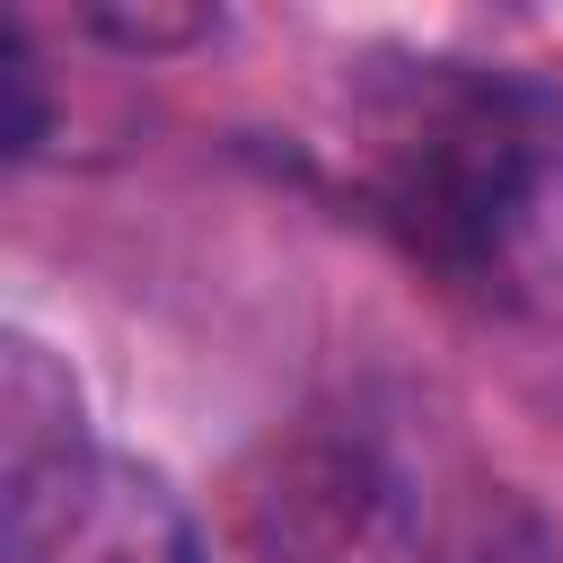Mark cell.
<instances>
[{
	"label": "cell",
	"instance_id": "obj_1",
	"mask_svg": "<svg viewBox=\"0 0 563 563\" xmlns=\"http://www.w3.org/2000/svg\"><path fill=\"white\" fill-rule=\"evenodd\" d=\"M369 194L431 264L501 273L563 202V106L528 79L422 62L369 114Z\"/></svg>",
	"mask_w": 563,
	"mask_h": 563
},
{
	"label": "cell",
	"instance_id": "obj_2",
	"mask_svg": "<svg viewBox=\"0 0 563 563\" xmlns=\"http://www.w3.org/2000/svg\"><path fill=\"white\" fill-rule=\"evenodd\" d=\"M396 519V475L361 431H290L264 440L229 484L238 563H369Z\"/></svg>",
	"mask_w": 563,
	"mask_h": 563
},
{
	"label": "cell",
	"instance_id": "obj_3",
	"mask_svg": "<svg viewBox=\"0 0 563 563\" xmlns=\"http://www.w3.org/2000/svg\"><path fill=\"white\" fill-rule=\"evenodd\" d=\"M9 563H202L194 510L132 457H62L26 484H0Z\"/></svg>",
	"mask_w": 563,
	"mask_h": 563
},
{
	"label": "cell",
	"instance_id": "obj_4",
	"mask_svg": "<svg viewBox=\"0 0 563 563\" xmlns=\"http://www.w3.org/2000/svg\"><path fill=\"white\" fill-rule=\"evenodd\" d=\"M62 457H88L79 378L35 334H9V352H0V484H26Z\"/></svg>",
	"mask_w": 563,
	"mask_h": 563
},
{
	"label": "cell",
	"instance_id": "obj_5",
	"mask_svg": "<svg viewBox=\"0 0 563 563\" xmlns=\"http://www.w3.org/2000/svg\"><path fill=\"white\" fill-rule=\"evenodd\" d=\"M422 563H563L545 510L510 484H457L431 528H422Z\"/></svg>",
	"mask_w": 563,
	"mask_h": 563
},
{
	"label": "cell",
	"instance_id": "obj_6",
	"mask_svg": "<svg viewBox=\"0 0 563 563\" xmlns=\"http://www.w3.org/2000/svg\"><path fill=\"white\" fill-rule=\"evenodd\" d=\"M88 26H97V35H114V44H132V53H167V44H194L211 18H158V9H141V18H132V9H97Z\"/></svg>",
	"mask_w": 563,
	"mask_h": 563
}]
</instances>
